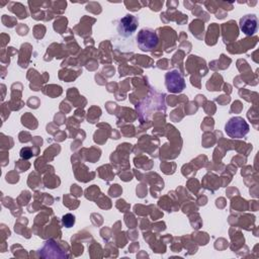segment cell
Here are the masks:
<instances>
[{
    "mask_svg": "<svg viewBox=\"0 0 259 259\" xmlns=\"http://www.w3.org/2000/svg\"><path fill=\"white\" fill-rule=\"evenodd\" d=\"M159 42L158 35L155 30L151 28H143L137 34V44L144 52L153 51Z\"/></svg>",
    "mask_w": 259,
    "mask_h": 259,
    "instance_id": "cell-2",
    "label": "cell"
},
{
    "mask_svg": "<svg viewBox=\"0 0 259 259\" xmlns=\"http://www.w3.org/2000/svg\"><path fill=\"white\" fill-rule=\"evenodd\" d=\"M249 124L241 116H235L230 118L225 125L226 134L232 139L244 138L249 133Z\"/></svg>",
    "mask_w": 259,
    "mask_h": 259,
    "instance_id": "cell-1",
    "label": "cell"
},
{
    "mask_svg": "<svg viewBox=\"0 0 259 259\" xmlns=\"http://www.w3.org/2000/svg\"><path fill=\"white\" fill-rule=\"evenodd\" d=\"M138 18L132 14H127L119 19L117 31L119 35L123 37H128L136 31V29L138 28Z\"/></svg>",
    "mask_w": 259,
    "mask_h": 259,
    "instance_id": "cell-4",
    "label": "cell"
},
{
    "mask_svg": "<svg viewBox=\"0 0 259 259\" xmlns=\"http://www.w3.org/2000/svg\"><path fill=\"white\" fill-rule=\"evenodd\" d=\"M239 25L246 35H253L258 28V18L255 14H246L240 19Z\"/></svg>",
    "mask_w": 259,
    "mask_h": 259,
    "instance_id": "cell-5",
    "label": "cell"
},
{
    "mask_svg": "<svg viewBox=\"0 0 259 259\" xmlns=\"http://www.w3.org/2000/svg\"><path fill=\"white\" fill-rule=\"evenodd\" d=\"M62 223H63V225H64L66 228H70V227H72V226L74 225V223H75V218H74L73 214L67 213V214H65V215L63 217Z\"/></svg>",
    "mask_w": 259,
    "mask_h": 259,
    "instance_id": "cell-6",
    "label": "cell"
},
{
    "mask_svg": "<svg viewBox=\"0 0 259 259\" xmlns=\"http://www.w3.org/2000/svg\"><path fill=\"white\" fill-rule=\"evenodd\" d=\"M20 156H21L22 158H30V157L32 156V153L30 152V150H29L28 148H24V149L21 150Z\"/></svg>",
    "mask_w": 259,
    "mask_h": 259,
    "instance_id": "cell-7",
    "label": "cell"
},
{
    "mask_svg": "<svg viewBox=\"0 0 259 259\" xmlns=\"http://www.w3.org/2000/svg\"><path fill=\"white\" fill-rule=\"evenodd\" d=\"M165 84L167 90L171 93H179L185 89V81L182 75L177 71L173 70L165 75Z\"/></svg>",
    "mask_w": 259,
    "mask_h": 259,
    "instance_id": "cell-3",
    "label": "cell"
}]
</instances>
